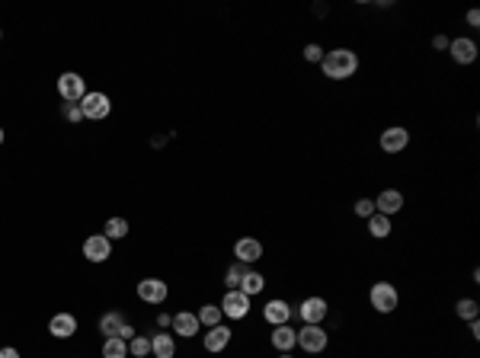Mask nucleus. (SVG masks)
<instances>
[{"instance_id":"obj_30","label":"nucleus","mask_w":480,"mask_h":358,"mask_svg":"<svg viewBox=\"0 0 480 358\" xmlns=\"http://www.w3.org/2000/svg\"><path fill=\"white\" fill-rule=\"evenodd\" d=\"M301 55H304L307 64H320V61H324V55H327V49H324V45H317V42H307Z\"/></svg>"},{"instance_id":"obj_32","label":"nucleus","mask_w":480,"mask_h":358,"mask_svg":"<svg viewBox=\"0 0 480 358\" xmlns=\"http://www.w3.org/2000/svg\"><path fill=\"white\" fill-rule=\"evenodd\" d=\"M448 42H452L448 35L438 32V35H432V49H436V51H448Z\"/></svg>"},{"instance_id":"obj_22","label":"nucleus","mask_w":480,"mask_h":358,"mask_svg":"<svg viewBox=\"0 0 480 358\" xmlns=\"http://www.w3.org/2000/svg\"><path fill=\"white\" fill-rule=\"evenodd\" d=\"M365 224H369V234L375 237V240H388L390 230H394V228H390V218H384V214H378V211L371 214Z\"/></svg>"},{"instance_id":"obj_9","label":"nucleus","mask_w":480,"mask_h":358,"mask_svg":"<svg viewBox=\"0 0 480 358\" xmlns=\"http://www.w3.org/2000/svg\"><path fill=\"white\" fill-rule=\"evenodd\" d=\"M298 317L304 320V323H317V326H324V320L330 317V304H327V297H320V295L304 297V301L298 304Z\"/></svg>"},{"instance_id":"obj_39","label":"nucleus","mask_w":480,"mask_h":358,"mask_svg":"<svg viewBox=\"0 0 480 358\" xmlns=\"http://www.w3.org/2000/svg\"><path fill=\"white\" fill-rule=\"evenodd\" d=\"M0 42H4V29H0Z\"/></svg>"},{"instance_id":"obj_35","label":"nucleus","mask_w":480,"mask_h":358,"mask_svg":"<svg viewBox=\"0 0 480 358\" xmlns=\"http://www.w3.org/2000/svg\"><path fill=\"white\" fill-rule=\"evenodd\" d=\"M170 320H173V317H170V314H157V326H160V330H167V326H170Z\"/></svg>"},{"instance_id":"obj_17","label":"nucleus","mask_w":480,"mask_h":358,"mask_svg":"<svg viewBox=\"0 0 480 358\" xmlns=\"http://www.w3.org/2000/svg\"><path fill=\"white\" fill-rule=\"evenodd\" d=\"M269 345L276 352H292L298 345V330L292 323H282V326H272L269 333Z\"/></svg>"},{"instance_id":"obj_28","label":"nucleus","mask_w":480,"mask_h":358,"mask_svg":"<svg viewBox=\"0 0 480 358\" xmlns=\"http://www.w3.org/2000/svg\"><path fill=\"white\" fill-rule=\"evenodd\" d=\"M128 355L132 358H147L151 355V336H138V333H135V336L128 339Z\"/></svg>"},{"instance_id":"obj_15","label":"nucleus","mask_w":480,"mask_h":358,"mask_svg":"<svg viewBox=\"0 0 480 358\" xmlns=\"http://www.w3.org/2000/svg\"><path fill=\"white\" fill-rule=\"evenodd\" d=\"M400 208H404V192L400 189H381L375 195V211L384 214V218H394Z\"/></svg>"},{"instance_id":"obj_26","label":"nucleus","mask_w":480,"mask_h":358,"mask_svg":"<svg viewBox=\"0 0 480 358\" xmlns=\"http://www.w3.org/2000/svg\"><path fill=\"white\" fill-rule=\"evenodd\" d=\"M103 358H128V342L118 336L103 339Z\"/></svg>"},{"instance_id":"obj_6","label":"nucleus","mask_w":480,"mask_h":358,"mask_svg":"<svg viewBox=\"0 0 480 358\" xmlns=\"http://www.w3.org/2000/svg\"><path fill=\"white\" fill-rule=\"evenodd\" d=\"M55 90H58V97H61L64 103H80V99L87 97V80L77 74V70H64V74L58 77Z\"/></svg>"},{"instance_id":"obj_25","label":"nucleus","mask_w":480,"mask_h":358,"mask_svg":"<svg viewBox=\"0 0 480 358\" xmlns=\"http://www.w3.org/2000/svg\"><path fill=\"white\" fill-rule=\"evenodd\" d=\"M247 268H250V266H244V262H230L228 272H224V288H228V291L240 288V282H244V276H247Z\"/></svg>"},{"instance_id":"obj_11","label":"nucleus","mask_w":480,"mask_h":358,"mask_svg":"<svg viewBox=\"0 0 480 358\" xmlns=\"http://www.w3.org/2000/svg\"><path fill=\"white\" fill-rule=\"evenodd\" d=\"M448 58H452L455 64H461V68L474 64V61H477V42L467 39V35L452 39V42H448Z\"/></svg>"},{"instance_id":"obj_24","label":"nucleus","mask_w":480,"mask_h":358,"mask_svg":"<svg viewBox=\"0 0 480 358\" xmlns=\"http://www.w3.org/2000/svg\"><path fill=\"white\" fill-rule=\"evenodd\" d=\"M103 237H109V240H125L128 237V221L125 218H109L103 224Z\"/></svg>"},{"instance_id":"obj_33","label":"nucleus","mask_w":480,"mask_h":358,"mask_svg":"<svg viewBox=\"0 0 480 358\" xmlns=\"http://www.w3.org/2000/svg\"><path fill=\"white\" fill-rule=\"evenodd\" d=\"M464 20H467V26H471V29H480V13H477V10H467Z\"/></svg>"},{"instance_id":"obj_16","label":"nucleus","mask_w":480,"mask_h":358,"mask_svg":"<svg viewBox=\"0 0 480 358\" xmlns=\"http://www.w3.org/2000/svg\"><path fill=\"white\" fill-rule=\"evenodd\" d=\"M49 333L55 339L77 336V317L74 314H68V310H58V314H51V320H49Z\"/></svg>"},{"instance_id":"obj_18","label":"nucleus","mask_w":480,"mask_h":358,"mask_svg":"<svg viewBox=\"0 0 480 358\" xmlns=\"http://www.w3.org/2000/svg\"><path fill=\"white\" fill-rule=\"evenodd\" d=\"M230 326H224V323H218V326H211V330H205V336H202V345H205V352H211V355H218V352H224L230 345Z\"/></svg>"},{"instance_id":"obj_20","label":"nucleus","mask_w":480,"mask_h":358,"mask_svg":"<svg viewBox=\"0 0 480 358\" xmlns=\"http://www.w3.org/2000/svg\"><path fill=\"white\" fill-rule=\"evenodd\" d=\"M151 355L154 358H176V336L173 333H154L151 336Z\"/></svg>"},{"instance_id":"obj_34","label":"nucleus","mask_w":480,"mask_h":358,"mask_svg":"<svg viewBox=\"0 0 480 358\" xmlns=\"http://www.w3.org/2000/svg\"><path fill=\"white\" fill-rule=\"evenodd\" d=\"M0 358H20V349H13V345H4V349H0Z\"/></svg>"},{"instance_id":"obj_29","label":"nucleus","mask_w":480,"mask_h":358,"mask_svg":"<svg viewBox=\"0 0 480 358\" xmlns=\"http://www.w3.org/2000/svg\"><path fill=\"white\" fill-rule=\"evenodd\" d=\"M61 118L70 125H80L84 122V112H80V103H61Z\"/></svg>"},{"instance_id":"obj_4","label":"nucleus","mask_w":480,"mask_h":358,"mask_svg":"<svg viewBox=\"0 0 480 358\" xmlns=\"http://www.w3.org/2000/svg\"><path fill=\"white\" fill-rule=\"evenodd\" d=\"M97 326H99V333H103V339L118 336V339H125V342H128V339L135 336V326L122 317V310H106Z\"/></svg>"},{"instance_id":"obj_13","label":"nucleus","mask_w":480,"mask_h":358,"mask_svg":"<svg viewBox=\"0 0 480 358\" xmlns=\"http://www.w3.org/2000/svg\"><path fill=\"white\" fill-rule=\"evenodd\" d=\"M112 256V240L109 237H103V234H90L84 240V259L87 262H106Z\"/></svg>"},{"instance_id":"obj_1","label":"nucleus","mask_w":480,"mask_h":358,"mask_svg":"<svg viewBox=\"0 0 480 358\" xmlns=\"http://www.w3.org/2000/svg\"><path fill=\"white\" fill-rule=\"evenodd\" d=\"M320 70H324V77H330V80H349V77L359 74V51H352V49L327 51L324 61H320Z\"/></svg>"},{"instance_id":"obj_3","label":"nucleus","mask_w":480,"mask_h":358,"mask_svg":"<svg viewBox=\"0 0 480 358\" xmlns=\"http://www.w3.org/2000/svg\"><path fill=\"white\" fill-rule=\"evenodd\" d=\"M80 112H84L87 122H103L112 112V99L106 97L103 90H87V97L80 99Z\"/></svg>"},{"instance_id":"obj_10","label":"nucleus","mask_w":480,"mask_h":358,"mask_svg":"<svg viewBox=\"0 0 480 358\" xmlns=\"http://www.w3.org/2000/svg\"><path fill=\"white\" fill-rule=\"evenodd\" d=\"M170 297V285L164 278H141L138 282V301L151 304V307H160V304Z\"/></svg>"},{"instance_id":"obj_23","label":"nucleus","mask_w":480,"mask_h":358,"mask_svg":"<svg viewBox=\"0 0 480 358\" xmlns=\"http://www.w3.org/2000/svg\"><path fill=\"white\" fill-rule=\"evenodd\" d=\"M199 323L205 326V330H211V326H218V323H224V314H221V307L218 304H205V307H199Z\"/></svg>"},{"instance_id":"obj_31","label":"nucleus","mask_w":480,"mask_h":358,"mask_svg":"<svg viewBox=\"0 0 480 358\" xmlns=\"http://www.w3.org/2000/svg\"><path fill=\"white\" fill-rule=\"evenodd\" d=\"M352 211H355V218H362V221H369V218H371V214H375V199H355Z\"/></svg>"},{"instance_id":"obj_36","label":"nucleus","mask_w":480,"mask_h":358,"mask_svg":"<svg viewBox=\"0 0 480 358\" xmlns=\"http://www.w3.org/2000/svg\"><path fill=\"white\" fill-rule=\"evenodd\" d=\"M471 336L480 339V323H477V320H471Z\"/></svg>"},{"instance_id":"obj_12","label":"nucleus","mask_w":480,"mask_h":358,"mask_svg":"<svg viewBox=\"0 0 480 358\" xmlns=\"http://www.w3.org/2000/svg\"><path fill=\"white\" fill-rule=\"evenodd\" d=\"M263 243L257 240V237H240V240L234 243V262H244V266H257L259 259H263Z\"/></svg>"},{"instance_id":"obj_8","label":"nucleus","mask_w":480,"mask_h":358,"mask_svg":"<svg viewBox=\"0 0 480 358\" xmlns=\"http://www.w3.org/2000/svg\"><path fill=\"white\" fill-rule=\"evenodd\" d=\"M378 147L384 154H404L410 147V128L404 125H390V128L381 131V138H378Z\"/></svg>"},{"instance_id":"obj_21","label":"nucleus","mask_w":480,"mask_h":358,"mask_svg":"<svg viewBox=\"0 0 480 358\" xmlns=\"http://www.w3.org/2000/svg\"><path fill=\"white\" fill-rule=\"evenodd\" d=\"M263 288H266V278H263V272H257V268H247V276H244V282H240V291H244L247 297H257V295H263Z\"/></svg>"},{"instance_id":"obj_27","label":"nucleus","mask_w":480,"mask_h":358,"mask_svg":"<svg viewBox=\"0 0 480 358\" xmlns=\"http://www.w3.org/2000/svg\"><path fill=\"white\" fill-rule=\"evenodd\" d=\"M455 314H458V320H477V314H480V304L474 301V297H461L458 304H455Z\"/></svg>"},{"instance_id":"obj_5","label":"nucleus","mask_w":480,"mask_h":358,"mask_svg":"<svg viewBox=\"0 0 480 358\" xmlns=\"http://www.w3.org/2000/svg\"><path fill=\"white\" fill-rule=\"evenodd\" d=\"M298 345L307 355H320V352H327V345H330V333L317 323H304L298 330Z\"/></svg>"},{"instance_id":"obj_2","label":"nucleus","mask_w":480,"mask_h":358,"mask_svg":"<svg viewBox=\"0 0 480 358\" xmlns=\"http://www.w3.org/2000/svg\"><path fill=\"white\" fill-rule=\"evenodd\" d=\"M369 304L375 314H394L397 304H400V295H397V288L390 282H375L369 288Z\"/></svg>"},{"instance_id":"obj_14","label":"nucleus","mask_w":480,"mask_h":358,"mask_svg":"<svg viewBox=\"0 0 480 358\" xmlns=\"http://www.w3.org/2000/svg\"><path fill=\"white\" fill-rule=\"evenodd\" d=\"M292 314H295V307L285 301V297H272V301L263 307V320H266L269 326L288 323V320H292Z\"/></svg>"},{"instance_id":"obj_19","label":"nucleus","mask_w":480,"mask_h":358,"mask_svg":"<svg viewBox=\"0 0 480 358\" xmlns=\"http://www.w3.org/2000/svg\"><path fill=\"white\" fill-rule=\"evenodd\" d=\"M170 326H173V333H180L183 339H192V336H199V333H202V323H199V317H195V314H189V310H180V314H173Z\"/></svg>"},{"instance_id":"obj_38","label":"nucleus","mask_w":480,"mask_h":358,"mask_svg":"<svg viewBox=\"0 0 480 358\" xmlns=\"http://www.w3.org/2000/svg\"><path fill=\"white\" fill-rule=\"evenodd\" d=\"M4 141H7V131H4V128H0V144H4Z\"/></svg>"},{"instance_id":"obj_7","label":"nucleus","mask_w":480,"mask_h":358,"mask_svg":"<svg viewBox=\"0 0 480 358\" xmlns=\"http://www.w3.org/2000/svg\"><path fill=\"white\" fill-rule=\"evenodd\" d=\"M250 301L253 297H247L240 288H234V291H224V297L218 301V307H221V314L228 320H247V314H250Z\"/></svg>"},{"instance_id":"obj_37","label":"nucleus","mask_w":480,"mask_h":358,"mask_svg":"<svg viewBox=\"0 0 480 358\" xmlns=\"http://www.w3.org/2000/svg\"><path fill=\"white\" fill-rule=\"evenodd\" d=\"M278 358H295V355H292V352H278Z\"/></svg>"}]
</instances>
